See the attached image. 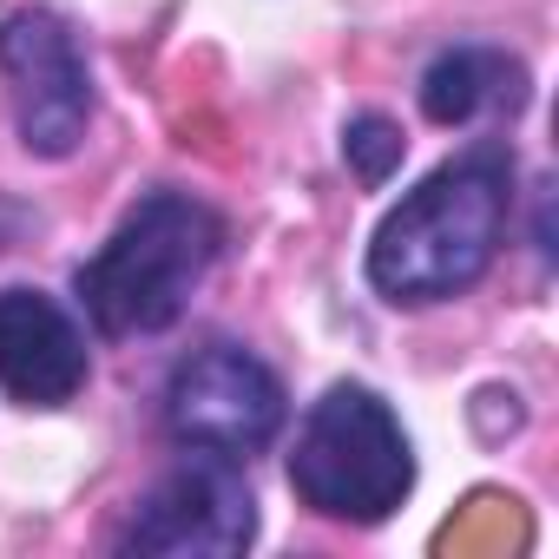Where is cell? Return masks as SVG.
<instances>
[{"mask_svg":"<svg viewBox=\"0 0 559 559\" xmlns=\"http://www.w3.org/2000/svg\"><path fill=\"white\" fill-rule=\"evenodd\" d=\"M513 217V152L507 139H480L441 171H428L369 243V284L389 304L428 310L474 290L493 270Z\"/></svg>","mask_w":559,"mask_h":559,"instance_id":"1","label":"cell"},{"mask_svg":"<svg viewBox=\"0 0 559 559\" xmlns=\"http://www.w3.org/2000/svg\"><path fill=\"white\" fill-rule=\"evenodd\" d=\"M217 257H224V217L204 198L158 185L73 270V290L99 336H158L185 317Z\"/></svg>","mask_w":559,"mask_h":559,"instance_id":"2","label":"cell"},{"mask_svg":"<svg viewBox=\"0 0 559 559\" xmlns=\"http://www.w3.org/2000/svg\"><path fill=\"white\" fill-rule=\"evenodd\" d=\"M290 487L323 520L382 526L415 493V441L369 382H336L297 428Z\"/></svg>","mask_w":559,"mask_h":559,"instance_id":"3","label":"cell"},{"mask_svg":"<svg viewBox=\"0 0 559 559\" xmlns=\"http://www.w3.org/2000/svg\"><path fill=\"white\" fill-rule=\"evenodd\" d=\"M284 382L243 343H204L165 382V435L191 454H224L237 467L284 435Z\"/></svg>","mask_w":559,"mask_h":559,"instance_id":"4","label":"cell"},{"mask_svg":"<svg viewBox=\"0 0 559 559\" xmlns=\"http://www.w3.org/2000/svg\"><path fill=\"white\" fill-rule=\"evenodd\" d=\"M0 80L14 99V132L34 158H73L93 126V67L60 8L0 14Z\"/></svg>","mask_w":559,"mask_h":559,"instance_id":"5","label":"cell"},{"mask_svg":"<svg viewBox=\"0 0 559 559\" xmlns=\"http://www.w3.org/2000/svg\"><path fill=\"white\" fill-rule=\"evenodd\" d=\"M257 539V500L237 461L224 454H191L152 480V493L132 507L119 526V552L145 559H237Z\"/></svg>","mask_w":559,"mask_h":559,"instance_id":"6","label":"cell"},{"mask_svg":"<svg viewBox=\"0 0 559 559\" xmlns=\"http://www.w3.org/2000/svg\"><path fill=\"white\" fill-rule=\"evenodd\" d=\"M86 330L73 310L34 284L0 290V389L21 408H60L86 389Z\"/></svg>","mask_w":559,"mask_h":559,"instance_id":"7","label":"cell"},{"mask_svg":"<svg viewBox=\"0 0 559 559\" xmlns=\"http://www.w3.org/2000/svg\"><path fill=\"white\" fill-rule=\"evenodd\" d=\"M533 99V73L507 47H448L421 73V112L435 126H487V119H520Z\"/></svg>","mask_w":559,"mask_h":559,"instance_id":"8","label":"cell"},{"mask_svg":"<svg viewBox=\"0 0 559 559\" xmlns=\"http://www.w3.org/2000/svg\"><path fill=\"white\" fill-rule=\"evenodd\" d=\"M402 152H408V139H402V126L382 119V112H362V119L343 126V158H349V171H356L369 191L402 171Z\"/></svg>","mask_w":559,"mask_h":559,"instance_id":"9","label":"cell"}]
</instances>
